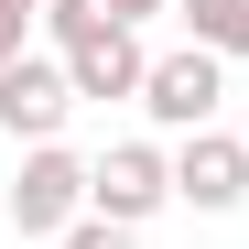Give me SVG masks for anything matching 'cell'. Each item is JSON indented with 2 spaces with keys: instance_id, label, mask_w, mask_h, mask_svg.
Instances as JSON below:
<instances>
[{
  "instance_id": "cell-1",
  "label": "cell",
  "mask_w": 249,
  "mask_h": 249,
  "mask_svg": "<svg viewBox=\"0 0 249 249\" xmlns=\"http://www.w3.org/2000/svg\"><path fill=\"white\" fill-rule=\"evenodd\" d=\"M162 206H174V152H152V141H108V152L87 162V217L141 228V217H162Z\"/></svg>"
},
{
  "instance_id": "cell-2",
  "label": "cell",
  "mask_w": 249,
  "mask_h": 249,
  "mask_svg": "<svg viewBox=\"0 0 249 249\" xmlns=\"http://www.w3.org/2000/svg\"><path fill=\"white\" fill-rule=\"evenodd\" d=\"M11 228H22V238H65V228H87V162H76L65 141L22 152V184H11Z\"/></svg>"
},
{
  "instance_id": "cell-3",
  "label": "cell",
  "mask_w": 249,
  "mask_h": 249,
  "mask_svg": "<svg viewBox=\"0 0 249 249\" xmlns=\"http://www.w3.org/2000/svg\"><path fill=\"white\" fill-rule=\"evenodd\" d=\"M217 98H228V65L206 54V44H184V54H152V76H141V108L162 119V130H206L217 119Z\"/></svg>"
},
{
  "instance_id": "cell-4",
  "label": "cell",
  "mask_w": 249,
  "mask_h": 249,
  "mask_svg": "<svg viewBox=\"0 0 249 249\" xmlns=\"http://www.w3.org/2000/svg\"><path fill=\"white\" fill-rule=\"evenodd\" d=\"M65 119H76V76H65V54H22L11 76H0V130H11V141L44 152Z\"/></svg>"
},
{
  "instance_id": "cell-5",
  "label": "cell",
  "mask_w": 249,
  "mask_h": 249,
  "mask_svg": "<svg viewBox=\"0 0 249 249\" xmlns=\"http://www.w3.org/2000/svg\"><path fill=\"white\" fill-rule=\"evenodd\" d=\"M174 195L195 206V217H228V206L249 195V141H228V130H195V141L174 152Z\"/></svg>"
},
{
  "instance_id": "cell-6",
  "label": "cell",
  "mask_w": 249,
  "mask_h": 249,
  "mask_svg": "<svg viewBox=\"0 0 249 249\" xmlns=\"http://www.w3.org/2000/svg\"><path fill=\"white\" fill-rule=\"evenodd\" d=\"M65 76H76V98H141L152 54H141L130 22H108V33H87V44H65Z\"/></svg>"
},
{
  "instance_id": "cell-7",
  "label": "cell",
  "mask_w": 249,
  "mask_h": 249,
  "mask_svg": "<svg viewBox=\"0 0 249 249\" xmlns=\"http://www.w3.org/2000/svg\"><path fill=\"white\" fill-rule=\"evenodd\" d=\"M174 11H184V33H195L217 65H228V54H249V0H174Z\"/></svg>"
},
{
  "instance_id": "cell-8",
  "label": "cell",
  "mask_w": 249,
  "mask_h": 249,
  "mask_svg": "<svg viewBox=\"0 0 249 249\" xmlns=\"http://www.w3.org/2000/svg\"><path fill=\"white\" fill-rule=\"evenodd\" d=\"M44 33H54V54L87 44V33H108V0H44Z\"/></svg>"
},
{
  "instance_id": "cell-9",
  "label": "cell",
  "mask_w": 249,
  "mask_h": 249,
  "mask_svg": "<svg viewBox=\"0 0 249 249\" xmlns=\"http://www.w3.org/2000/svg\"><path fill=\"white\" fill-rule=\"evenodd\" d=\"M54 249H141V238H130V228H108V217H87V228H65Z\"/></svg>"
},
{
  "instance_id": "cell-10",
  "label": "cell",
  "mask_w": 249,
  "mask_h": 249,
  "mask_svg": "<svg viewBox=\"0 0 249 249\" xmlns=\"http://www.w3.org/2000/svg\"><path fill=\"white\" fill-rule=\"evenodd\" d=\"M22 54H33V22H22V11H0V76H11Z\"/></svg>"
},
{
  "instance_id": "cell-11",
  "label": "cell",
  "mask_w": 249,
  "mask_h": 249,
  "mask_svg": "<svg viewBox=\"0 0 249 249\" xmlns=\"http://www.w3.org/2000/svg\"><path fill=\"white\" fill-rule=\"evenodd\" d=\"M152 11H174V0H108V22H130V33H141Z\"/></svg>"
},
{
  "instance_id": "cell-12",
  "label": "cell",
  "mask_w": 249,
  "mask_h": 249,
  "mask_svg": "<svg viewBox=\"0 0 249 249\" xmlns=\"http://www.w3.org/2000/svg\"><path fill=\"white\" fill-rule=\"evenodd\" d=\"M0 11H22V22H33V11H44V0H0Z\"/></svg>"
}]
</instances>
